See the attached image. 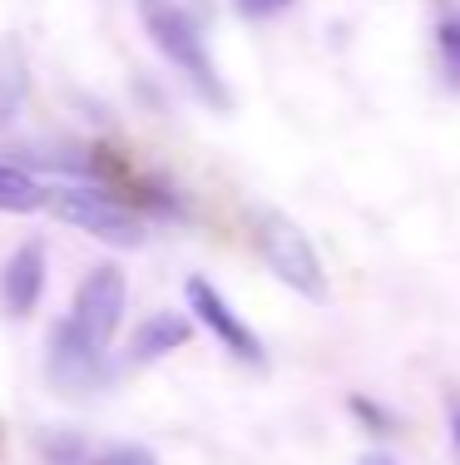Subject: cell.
Segmentation results:
<instances>
[{
    "mask_svg": "<svg viewBox=\"0 0 460 465\" xmlns=\"http://www.w3.org/2000/svg\"><path fill=\"white\" fill-rule=\"evenodd\" d=\"M40 450H45L50 465H90V446H84V436H74V430H45L40 436Z\"/></svg>",
    "mask_w": 460,
    "mask_h": 465,
    "instance_id": "11",
    "label": "cell"
},
{
    "mask_svg": "<svg viewBox=\"0 0 460 465\" xmlns=\"http://www.w3.org/2000/svg\"><path fill=\"white\" fill-rule=\"evenodd\" d=\"M45 208L60 223L90 232L94 242H109V248H139V242H144V223H139L119 198H109L104 188H94V183H54Z\"/></svg>",
    "mask_w": 460,
    "mask_h": 465,
    "instance_id": "4",
    "label": "cell"
},
{
    "mask_svg": "<svg viewBox=\"0 0 460 465\" xmlns=\"http://www.w3.org/2000/svg\"><path fill=\"white\" fill-rule=\"evenodd\" d=\"M129 307V282L114 262L84 272L80 292H74L70 312L54 322L45 371L60 391H90L109 376V341H114L119 322Z\"/></svg>",
    "mask_w": 460,
    "mask_h": 465,
    "instance_id": "1",
    "label": "cell"
},
{
    "mask_svg": "<svg viewBox=\"0 0 460 465\" xmlns=\"http://www.w3.org/2000/svg\"><path fill=\"white\" fill-rule=\"evenodd\" d=\"M233 5L243 20H268V15H278L282 5H292V0H233Z\"/></svg>",
    "mask_w": 460,
    "mask_h": 465,
    "instance_id": "14",
    "label": "cell"
},
{
    "mask_svg": "<svg viewBox=\"0 0 460 465\" xmlns=\"http://www.w3.org/2000/svg\"><path fill=\"white\" fill-rule=\"evenodd\" d=\"M436 54H441L445 84H451V90L460 94V10L441 15V25H436Z\"/></svg>",
    "mask_w": 460,
    "mask_h": 465,
    "instance_id": "10",
    "label": "cell"
},
{
    "mask_svg": "<svg viewBox=\"0 0 460 465\" xmlns=\"http://www.w3.org/2000/svg\"><path fill=\"white\" fill-rule=\"evenodd\" d=\"M45 272H50V262H45V242L40 238L20 242L5 258V268H0V302H5L10 317H25L40 307V297H45Z\"/></svg>",
    "mask_w": 460,
    "mask_h": 465,
    "instance_id": "6",
    "label": "cell"
},
{
    "mask_svg": "<svg viewBox=\"0 0 460 465\" xmlns=\"http://www.w3.org/2000/svg\"><path fill=\"white\" fill-rule=\"evenodd\" d=\"M134 10H139V20H144V35L153 40V50L183 74V84H189L208 109H233V94H228L223 74H218L213 54H208L199 20H193L179 0H134Z\"/></svg>",
    "mask_w": 460,
    "mask_h": 465,
    "instance_id": "2",
    "label": "cell"
},
{
    "mask_svg": "<svg viewBox=\"0 0 460 465\" xmlns=\"http://www.w3.org/2000/svg\"><path fill=\"white\" fill-rule=\"evenodd\" d=\"M258 252L268 262V272L278 282H288L307 302H327V268L317 258V248L307 242V232L292 223L288 213H258Z\"/></svg>",
    "mask_w": 460,
    "mask_h": 465,
    "instance_id": "3",
    "label": "cell"
},
{
    "mask_svg": "<svg viewBox=\"0 0 460 465\" xmlns=\"http://www.w3.org/2000/svg\"><path fill=\"white\" fill-rule=\"evenodd\" d=\"M189 337H193V317L149 312L144 322L134 327V337H129V367H153V361H163L169 351L189 347Z\"/></svg>",
    "mask_w": 460,
    "mask_h": 465,
    "instance_id": "7",
    "label": "cell"
},
{
    "mask_svg": "<svg viewBox=\"0 0 460 465\" xmlns=\"http://www.w3.org/2000/svg\"><path fill=\"white\" fill-rule=\"evenodd\" d=\"M90 465H159V460H153V450H144V446H109Z\"/></svg>",
    "mask_w": 460,
    "mask_h": 465,
    "instance_id": "12",
    "label": "cell"
},
{
    "mask_svg": "<svg viewBox=\"0 0 460 465\" xmlns=\"http://www.w3.org/2000/svg\"><path fill=\"white\" fill-rule=\"evenodd\" d=\"M357 465H401L391 450H367V456H357Z\"/></svg>",
    "mask_w": 460,
    "mask_h": 465,
    "instance_id": "16",
    "label": "cell"
},
{
    "mask_svg": "<svg viewBox=\"0 0 460 465\" xmlns=\"http://www.w3.org/2000/svg\"><path fill=\"white\" fill-rule=\"evenodd\" d=\"M347 406H352V416H361L367 426H377V436H391V430H396V420H391L387 411H381V406L371 401V396H352Z\"/></svg>",
    "mask_w": 460,
    "mask_h": 465,
    "instance_id": "13",
    "label": "cell"
},
{
    "mask_svg": "<svg viewBox=\"0 0 460 465\" xmlns=\"http://www.w3.org/2000/svg\"><path fill=\"white\" fill-rule=\"evenodd\" d=\"M25 90H30V74H25V60H20V50L0 45V129L10 124V119L20 114V104H25Z\"/></svg>",
    "mask_w": 460,
    "mask_h": 465,
    "instance_id": "9",
    "label": "cell"
},
{
    "mask_svg": "<svg viewBox=\"0 0 460 465\" xmlns=\"http://www.w3.org/2000/svg\"><path fill=\"white\" fill-rule=\"evenodd\" d=\"M445 430H451V446H455V456H460V396L445 401Z\"/></svg>",
    "mask_w": 460,
    "mask_h": 465,
    "instance_id": "15",
    "label": "cell"
},
{
    "mask_svg": "<svg viewBox=\"0 0 460 465\" xmlns=\"http://www.w3.org/2000/svg\"><path fill=\"white\" fill-rule=\"evenodd\" d=\"M50 203V188L20 163H0V213H40Z\"/></svg>",
    "mask_w": 460,
    "mask_h": 465,
    "instance_id": "8",
    "label": "cell"
},
{
    "mask_svg": "<svg viewBox=\"0 0 460 465\" xmlns=\"http://www.w3.org/2000/svg\"><path fill=\"white\" fill-rule=\"evenodd\" d=\"M183 297H189L193 322H203L208 331H213V337L228 347V357L248 361V367H268V347H262V337L233 312V302H228L208 278H189L183 282Z\"/></svg>",
    "mask_w": 460,
    "mask_h": 465,
    "instance_id": "5",
    "label": "cell"
}]
</instances>
